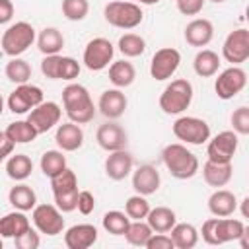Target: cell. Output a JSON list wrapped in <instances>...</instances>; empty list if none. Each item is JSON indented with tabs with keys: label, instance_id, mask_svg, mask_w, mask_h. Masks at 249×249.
<instances>
[{
	"label": "cell",
	"instance_id": "11a10c76",
	"mask_svg": "<svg viewBox=\"0 0 249 249\" xmlns=\"http://www.w3.org/2000/svg\"><path fill=\"white\" fill-rule=\"evenodd\" d=\"M2 109H4V99H2V95H0V115H2Z\"/></svg>",
	"mask_w": 249,
	"mask_h": 249
},
{
	"label": "cell",
	"instance_id": "4316f807",
	"mask_svg": "<svg viewBox=\"0 0 249 249\" xmlns=\"http://www.w3.org/2000/svg\"><path fill=\"white\" fill-rule=\"evenodd\" d=\"M8 200H10V204H12L16 210L27 212V210H33V208H35V204H37V195H35V191H33L29 185L19 183V185H16V187L10 189Z\"/></svg>",
	"mask_w": 249,
	"mask_h": 249
},
{
	"label": "cell",
	"instance_id": "7dc6e473",
	"mask_svg": "<svg viewBox=\"0 0 249 249\" xmlns=\"http://www.w3.org/2000/svg\"><path fill=\"white\" fill-rule=\"evenodd\" d=\"M173 241L167 233H152L150 239L146 241V249H173Z\"/></svg>",
	"mask_w": 249,
	"mask_h": 249
},
{
	"label": "cell",
	"instance_id": "680465c9",
	"mask_svg": "<svg viewBox=\"0 0 249 249\" xmlns=\"http://www.w3.org/2000/svg\"><path fill=\"white\" fill-rule=\"evenodd\" d=\"M175 2H177V0H175Z\"/></svg>",
	"mask_w": 249,
	"mask_h": 249
},
{
	"label": "cell",
	"instance_id": "30bf717a",
	"mask_svg": "<svg viewBox=\"0 0 249 249\" xmlns=\"http://www.w3.org/2000/svg\"><path fill=\"white\" fill-rule=\"evenodd\" d=\"M43 101V89L33 84H19L8 97V109L16 115H23Z\"/></svg>",
	"mask_w": 249,
	"mask_h": 249
},
{
	"label": "cell",
	"instance_id": "f1b7e54d",
	"mask_svg": "<svg viewBox=\"0 0 249 249\" xmlns=\"http://www.w3.org/2000/svg\"><path fill=\"white\" fill-rule=\"evenodd\" d=\"M37 47L45 56L58 54L64 47V37L56 27H45V29H41V33L37 37Z\"/></svg>",
	"mask_w": 249,
	"mask_h": 249
},
{
	"label": "cell",
	"instance_id": "6da1fadb",
	"mask_svg": "<svg viewBox=\"0 0 249 249\" xmlns=\"http://www.w3.org/2000/svg\"><path fill=\"white\" fill-rule=\"evenodd\" d=\"M62 105L68 119L76 124H86L95 117V105L89 91L82 84H68L62 89Z\"/></svg>",
	"mask_w": 249,
	"mask_h": 249
},
{
	"label": "cell",
	"instance_id": "83f0119b",
	"mask_svg": "<svg viewBox=\"0 0 249 249\" xmlns=\"http://www.w3.org/2000/svg\"><path fill=\"white\" fill-rule=\"evenodd\" d=\"M169 231H171L169 237L177 249H193L198 243V231L193 224H187V222L175 224Z\"/></svg>",
	"mask_w": 249,
	"mask_h": 249
},
{
	"label": "cell",
	"instance_id": "e575fe53",
	"mask_svg": "<svg viewBox=\"0 0 249 249\" xmlns=\"http://www.w3.org/2000/svg\"><path fill=\"white\" fill-rule=\"evenodd\" d=\"M152 228L148 226V222H142V220H130L126 231H124V239L134 245V247H146V241L150 239L152 235Z\"/></svg>",
	"mask_w": 249,
	"mask_h": 249
},
{
	"label": "cell",
	"instance_id": "2e32d148",
	"mask_svg": "<svg viewBox=\"0 0 249 249\" xmlns=\"http://www.w3.org/2000/svg\"><path fill=\"white\" fill-rule=\"evenodd\" d=\"M132 165H134V158L130 152H126L124 148L115 150V152H109L105 160V173L113 181H123L132 173Z\"/></svg>",
	"mask_w": 249,
	"mask_h": 249
},
{
	"label": "cell",
	"instance_id": "c3c4849f",
	"mask_svg": "<svg viewBox=\"0 0 249 249\" xmlns=\"http://www.w3.org/2000/svg\"><path fill=\"white\" fill-rule=\"evenodd\" d=\"M84 216H88V214H91L93 212V208H95V196H93V193H89V191H80L78 193V206H76Z\"/></svg>",
	"mask_w": 249,
	"mask_h": 249
},
{
	"label": "cell",
	"instance_id": "484cf974",
	"mask_svg": "<svg viewBox=\"0 0 249 249\" xmlns=\"http://www.w3.org/2000/svg\"><path fill=\"white\" fill-rule=\"evenodd\" d=\"M214 230H216V241L218 245L228 243V241H235L241 237V233L245 231V224L241 220H233V218H218L214 222Z\"/></svg>",
	"mask_w": 249,
	"mask_h": 249
},
{
	"label": "cell",
	"instance_id": "681fc988",
	"mask_svg": "<svg viewBox=\"0 0 249 249\" xmlns=\"http://www.w3.org/2000/svg\"><path fill=\"white\" fill-rule=\"evenodd\" d=\"M204 8V0H177V10L183 16H196Z\"/></svg>",
	"mask_w": 249,
	"mask_h": 249
},
{
	"label": "cell",
	"instance_id": "b9f144b4",
	"mask_svg": "<svg viewBox=\"0 0 249 249\" xmlns=\"http://www.w3.org/2000/svg\"><path fill=\"white\" fill-rule=\"evenodd\" d=\"M80 76V64L76 58L72 56H60V64H58V80H66L72 82Z\"/></svg>",
	"mask_w": 249,
	"mask_h": 249
},
{
	"label": "cell",
	"instance_id": "ee69618b",
	"mask_svg": "<svg viewBox=\"0 0 249 249\" xmlns=\"http://www.w3.org/2000/svg\"><path fill=\"white\" fill-rule=\"evenodd\" d=\"M78 189L76 191H68V193H60V195H54V206L60 210V212H72L76 210L78 206Z\"/></svg>",
	"mask_w": 249,
	"mask_h": 249
},
{
	"label": "cell",
	"instance_id": "bcb514c9",
	"mask_svg": "<svg viewBox=\"0 0 249 249\" xmlns=\"http://www.w3.org/2000/svg\"><path fill=\"white\" fill-rule=\"evenodd\" d=\"M14 243H16L18 249H37L39 243H41V239H39V233L29 228V230L23 231L21 235L14 237Z\"/></svg>",
	"mask_w": 249,
	"mask_h": 249
},
{
	"label": "cell",
	"instance_id": "4fadbf2b",
	"mask_svg": "<svg viewBox=\"0 0 249 249\" xmlns=\"http://www.w3.org/2000/svg\"><path fill=\"white\" fill-rule=\"evenodd\" d=\"M62 115V109L54 101H41L37 107H33L27 115V123L37 130V134H43L51 130L54 124H58Z\"/></svg>",
	"mask_w": 249,
	"mask_h": 249
},
{
	"label": "cell",
	"instance_id": "9f6ffc18",
	"mask_svg": "<svg viewBox=\"0 0 249 249\" xmlns=\"http://www.w3.org/2000/svg\"><path fill=\"white\" fill-rule=\"evenodd\" d=\"M210 2H214V4H222V2H226V0H210Z\"/></svg>",
	"mask_w": 249,
	"mask_h": 249
},
{
	"label": "cell",
	"instance_id": "7bdbcfd3",
	"mask_svg": "<svg viewBox=\"0 0 249 249\" xmlns=\"http://www.w3.org/2000/svg\"><path fill=\"white\" fill-rule=\"evenodd\" d=\"M231 126L235 134H249V107L241 105L231 113Z\"/></svg>",
	"mask_w": 249,
	"mask_h": 249
},
{
	"label": "cell",
	"instance_id": "ffe728a7",
	"mask_svg": "<svg viewBox=\"0 0 249 249\" xmlns=\"http://www.w3.org/2000/svg\"><path fill=\"white\" fill-rule=\"evenodd\" d=\"M214 37V25L210 19L196 18L185 27V41L191 47H206Z\"/></svg>",
	"mask_w": 249,
	"mask_h": 249
},
{
	"label": "cell",
	"instance_id": "7402d4cb",
	"mask_svg": "<svg viewBox=\"0 0 249 249\" xmlns=\"http://www.w3.org/2000/svg\"><path fill=\"white\" fill-rule=\"evenodd\" d=\"M235 208H237V198L228 189H218L208 198V210L212 216L226 218V216H231L235 212Z\"/></svg>",
	"mask_w": 249,
	"mask_h": 249
},
{
	"label": "cell",
	"instance_id": "277c9868",
	"mask_svg": "<svg viewBox=\"0 0 249 249\" xmlns=\"http://www.w3.org/2000/svg\"><path fill=\"white\" fill-rule=\"evenodd\" d=\"M103 16L109 25L119 29H134L136 25L142 23V18H144L136 2H123V0L109 2L103 10Z\"/></svg>",
	"mask_w": 249,
	"mask_h": 249
},
{
	"label": "cell",
	"instance_id": "f35d334b",
	"mask_svg": "<svg viewBox=\"0 0 249 249\" xmlns=\"http://www.w3.org/2000/svg\"><path fill=\"white\" fill-rule=\"evenodd\" d=\"M51 189H53V195L76 191V189H78V177H76V173H74L72 169L64 167L58 175L51 177Z\"/></svg>",
	"mask_w": 249,
	"mask_h": 249
},
{
	"label": "cell",
	"instance_id": "1f68e13d",
	"mask_svg": "<svg viewBox=\"0 0 249 249\" xmlns=\"http://www.w3.org/2000/svg\"><path fill=\"white\" fill-rule=\"evenodd\" d=\"M31 171H33V161H31L29 156H25V154L12 156L10 154V158L6 161V173H8L10 179H14V181H25L31 175Z\"/></svg>",
	"mask_w": 249,
	"mask_h": 249
},
{
	"label": "cell",
	"instance_id": "5bb4252c",
	"mask_svg": "<svg viewBox=\"0 0 249 249\" xmlns=\"http://www.w3.org/2000/svg\"><path fill=\"white\" fill-rule=\"evenodd\" d=\"M222 54L228 62H231L233 66L245 62L249 58V31L247 29H233L224 45H222Z\"/></svg>",
	"mask_w": 249,
	"mask_h": 249
},
{
	"label": "cell",
	"instance_id": "6f0895ef",
	"mask_svg": "<svg viewBox=\"0 0 249 249\" xmlns=\"http://www.w3.org/2000/svg\"><path fill=\"white\" fill-rule=\"evenodd\" d=\"M0 249H2V235H0Z\"/></svg>",
	"mask_w": 249,
	"mask_h": 249
},
{
	"label": "cell",
	"instance_id": "836d02e7",
	"mask_svg": "<svg viewBox=\"0 0 249 249\" xmlns=\"http://www.w3.org/2000/svg\"><path fill=\"white\" fill-rule=\"evenodd\" d=\"M41 171L51 179L54 175H58L64 167H66V156L62 154V150H47L41 156Z\"/></svg>",
	"mask_w": 249,
	"mask_h": 249
},
{
	"label": "cell",
	"instance_id": "f546056e",
	"mask_svg": "<svg viewBox=\"0 0 249 249\" xmlns=\"http://www.w3.org/2000/svg\"><path fill=\"white\" fill-rule=\"evenodd\" d=\"M193 68L200 78H210L220 68V56L210 49H202L196 53V56L193 60Z\"/></svg>",
	"mask_w": 249,
	"mask_h": 249
},
{
	"label": "cell",
	"instance_id": "3957f363",
	"mask_svg": "<svg viewBox=\"0 0 249 249\" xmlns=\"http://www.w3.org/2000/svg\"><path fill=\"white\" fill-rule=\"evenodd\" d=\"M193 101V84L185 78L171 80L160 95V109L165 115H181Z\"/></svg>",
	"mask_w": 249,
	"mask_h": 249
},
{
	"label": "cell",
	"instance_id": "f907efd6",
	"mask_svg": "<svg viewBox=\"0 0 249 249\" xmlns=\"http://www.w3.org/2000/svg\"><path fill=\"white\" fill-rule=\"evenodd\" d=\"M14 18V4L12 0H0V25L8 23Z\"/></svg>",
	"mask_w": 249,
	"mask_h": 249
},
{
	"label": "cell",
	"instance_id": "ba28073f",
	"mask_svg": "<svg viewBox=\"0 0 249 249\" xmlns=\"http://www.w3.org/2000/svg\"><path fill=\"white\" fill-rule=\"evenodd\" d=\"M239 134H235L233 130H222L218 132L206 146V156L210 161H218V163H231L235 150H237V140Z\"/></svg>",
	"mask_w": 249,
	"mask_h": 249
},
{
	"label": "cell",
	"instance_id": "7c38bea8",
	"mask_svg": "<svg viewBox=\"0 0 249 249\" xmlns=\"http://www.w3.org/2000/svg\"><path fill=\"white\" fill-rule=\"evenodd\" d=\"M245 84H247L245 70L239 68V66H230V68H226L224 72L218 74L214 89H216V95L220 99H231L245 88Z\"/></svg>",
	"mask_w": 249,
	"mask_h": 249
},
{
	"label": "cell",
	"instance_id": "60d3db41",
	"mask_svg": "<svg viewBox=\"0 0 249 249\" xmlns=\"http://www.w3.org/2000/svg\"><path fill=\"white\" fill-rule=\"evenodd\" d=\"M89 12L88 0H62V14L70 21H82Z\"/></svg>",
	"mask_w": 249,
	"mask_h": 249
},
{
	"label": "cell",
	"instance_id": "9a60e30c",
	"mask_svg": "<svg viewBox=\"0 0 249 249\" xmlns=\"http://www.w3.org/2000/svg\"><path fill=\"white\" fill-rule=\"evenodd\" d=\"M95 140L99 144V148H103L105 152H115V150H123L128 144V134L126 130L115 123V121H107L103 123L97 132H95Z\"/></svg>",
	"mask_w": 249,
	"mask_h": 249
},
{
	"label": "cell",
	"instance_id": "f6af8a7d",
	"mask_svg": "<svg viewBox=\"0 0 249 249\" xmlns=\"http://www.w3.org/2000/svg\"><path fill=\"white\" fill-rule=\"evenodd\" d=\"M58 64H60V54H47L41 60V72L49 80H58Z\"/></svg>",
	"mask_w": 249,
	"mask_h": 249
},
{
	"label": "cell",
	"instance_id": "816d5d0a",
	"mask_svg": "<svg viewBox=\"0 0 249 249\" xmlns=\"http://www.w3.org/2000/svg\"><path fill=\"white\" fill-rule=\"evenodd\" d=\"M14 146H16V144H14V142H12V140H10V138L0 130V163H2L10 154H12Z\"/></svg>",
	"mask_w": 249,
	"mask_h": 249
},
{
	"label": "cell",
	"instance_id": "d6a6232c",
	"mask_svg": "<svg viewBox=\"0 0 249 249\" xmlns=\"http://www.w3.org/2000/svg\"><path fill=\"white\" fill-rule=\"evenodd\" d=\"M4 134H6L14 144H27V142H33V140L37 138V130H35L27 121L10 123L8 128L4 130Z\"/></svg>",
	"mask_w": 249,
	"mask_h": 249
},
{
	"label": "cell",
	"instance_id": "9c48e42d",
	"mask_svg": "<svg viewBox=\"0 0 249 249\" xmlns=\"http://www.w3.org/2000/svg\"><path fill=\"white\" fill-rule=\"evenodd\" d=\"M31 218L35 228L45 235H58L64 230L62 212L54 204H35Z\"/></svg>",
	"mask_w": 249,
	"mask_h": 249
},
{
	"label": "cell",
	"instance_id": "ab89813d",
	"mask_svg": "<svg viewBox=\"0 0 249 249\" xmlns=\"http://www.w3.org/2000/svg\"><path fill=\"white\" fill-rule=\"evenodd\" d=\"M150 212V202L146 200V196L142 195H132L126 198L124 202V214L130 218V220H144Z\"/></svg>",
	"mask_w": 249,
	"mask_h": 249
},
{
	"label": "cell",
	"instance_id": "db71d44e",
	"mask_svg": "<svg viewBox=\"0 0 249 249\" xmlns=\"http://www.w3.org/2000/svg\"><path fill=\"white\" fill-rule=\"evenodd\" d=\"M138 4H146V6H152V4H158L160 0H136Z\"/></svg>",
	"mask_w": 249,
	"mask_h": 249
},
{
	"label": "cell",
	"instance_id": "8d00e7d4",
	"mask_svg": "<svg viewBox=\"0 0 249 249\" xmlns=\"http://www.w3.org/2000/svg\"><path fill=\"white\" fill-rule=\"evenodd\" d=\"M6 78L14 84H27V80L31 78V66L27 60L19 58V56H12V60L6 64Z\"/></svg>",
	"mask_w": 249,
	"mask_h": 249
},
{
	"label": "cell",
	"instance_id": "8fae6325",
	"mask_svg": "<svg viewBox=\"0 0 249 249\" xmlns=\"http://www.w3.org/2000/svg\"><path fill=\"white\" fill-rule=\"evenodd\" d=\"M179 62H181L179 51L173 49V47H163V49L154 53L152 62H150V74L158 82L167 80V78H171L177 72Z\"/></svg>",
	"mask_w": 249,
	"mask_h": 249
},
{
	"label": "cell",
	"instance_id": "f5cc1de1",
	"mask_svg": "<svg viewBox=\"0 0 249 249\" xmlns=\"http://www.w3.org/2000/svg\"><path fill=\"white\" fill-rule=\"evenodd\" d=\"M247 204H249V198L245 196V198L241 200V206H243V208H241V212H243V218H247V216H249V214H247Z\"/></svg>",
	"mask_w": 249,
	"mask_h": 249
},
{
	"label": "cell",
	"instance_id": "5b68a950",
	"mask_svg": "<svg viewBox=\"0 0 249 249\" xmlns=\"http://www.w3.org/2000/svg\"><path fill=\"white\" fill-rule=\"evenodd\" d=\"M33 41H35V29L27 21H16L0 37L2 51L8 56H19V54H23L33 45Z\"/></svg>",
	"mask_w": 249,
	"mask_h": 249
},
{
	"label": "cell",
	"instance_id": "603a6c76",
	"mask_svg": "<svg viewBox=\"0 0 249 249\" xmlns=\"http://www.w3.org/2000/svg\"><path fill=\"white\" fill-rule=\"evenodd\" d=\"M31 228L29 224V218L25 216V212L21 210H14V212H8L6 216L0 218V235L2 237H18L21 235L23 231H27Z\"/></svg>",
	"mask_w": 249,
	"mask_h": 249
},
{
	"label": "cell",
	"instance_id": "d590c367",
	"mask_svg": "<svg viewBox=\"0 0 249 249\" xmlns=\"http://www.w3.org/2000/svg\"><path fill=\"white\" fill-rule=\"evenodd\" d=\"M101 224H103V230L107 233H111V235H124V231H126V228L130 224V218L124 212H121V210H109V212L103 214Z\"/></svg>",
	"mask_w": 249,
	"mask_h": 249
},
{
	"label": "cell",
	"instance_id": "74e56055",
	"mask_svg": "<svg viewBox=\"0 0 249 249\" xmlns=\"http://www.w3.org/2000/svg\"><path fill=\"white\" fill-rule=\"evenodd\" d=\"M119 51L128 56V58H134V56H140L144 51H146V41L144 37L136 35V33H124L121 39H119Z\"/></svg>",
	"mask_w": 249,
	"mask_h": 249
},
{
	"label": "cell",
	"instance_id": "d4e9b609",
	"mask_svg": "<svg viewBox=\"0 0 249 249\" xmlns=\"http://www.w3.org/2000/svg\"><path fill=\"white\" fill-rule=\"evenodd\" d=\"M146 222L152 228V231H156V233H167L177 224V216L167 206H156V208H150V212L146 216Z\"/></svg>",
	"mask_w": 249,
	"mask_h": 249
},
{
	"label": "cell",
	"instance_id": "7a4b0ae2",
	"mask_svg": "<svg viewBox=\"0 0 249 249\" xmlns=\"http://www.w3.org/2000/svg\"><path fill=\"white\" fill-rule=\"evenodd\" d=\"M161 161L175 179H191L198 171V158L183 144H167L161 150Z\"/></svg>",
	"mask_w": 249,
	"mask_h": 249
},
{
	"label": "cell",
	"instance_id": "52a82bcc",
	"mask_svg": "<svg viewBox=\"0 0 249 249\" xmlns=\"http://www.w3.org/2000/svg\"><path fill=\"white\" fill-rule=\"evenodd\" d=\"M113 54H115L113 43L105 37H95L84 49V64L88 70L99 72L109 66V62L113 60Z\"/></svg>",
	"mask_w": 249,
	"mask_h": 249
},
{
	"label": "cell",
	"instance_id": "cb8c5ba5",
	"mask_svg": "<svg viewBox=\"0 0 249 249\" xmlns=\"http://www.w3.org/2000/svg\"><path fill=\"white\" fill-rule=\"evenodd\" d=\"M233 175L231 163H218V161H210L206 160V163L202 165V177L210 187H224L230 183Z\"/></svg>",
	"mask_w": 249,
	"mask_h": 249
},
{
	"label": "cell",
	"instance_id": "4dcf8cb0",
	"mask_svg": "<svg viewBox=\"0 0 249 249\" xmlns=\"http://www.w3.org/2000/svg\"><path fill=\"white\" fill-rule=\"evenodd\" d=\"M136 78V70L128 60H117L109 66V80L115 88H128Z\"/></svg>",
	"mask_w": 249,
	"mask_h": 249
},
{
	"label": "cell",
	"instance_id": "e0dca14e",
	"mask_svg": "<svg viewBox=\"0 0 249 249\" xmlns=\"http://www.w3.org/2000/svg\"><path fill=\"white\" fill-rule=\"evenodd\" d=\"M126 105H128L126 95H124L119 88H115V89H105V91L99 95L97 109H99V113H101L105 119L115 121V119H119V117L124 115Z\"/></svg>",
	"mask_w": 249,
	"mask_h": 249
},
{
	"label": "cell",
	"instance_id": "8992f818",
	"mask_svg": "<svg viewBox=\"0 0 249 249\" xmlns=\"http://www.w3.org/2000/svg\"><path fill=\"white\" fill-rule=\"evenodd\" d=\"M173 134L185 144L200 146L210 140V124L198 117H179L173 123Z\"/></svg>",
	"mask_w": 249,
	"mask_h": 249
},
{
	"label": "cell",
	"instance_id": "ac0fdd59",
	"mask_svg": "<svg viewBox=\"0 0 249 249\" xmlns=\"http://www.w3.org/2000/svg\"><path fill=\"white\" fill-rule=\"evenodd\" d=\"M160 183H161L160 171L150 163H144L136 171H132V189L142 196L154 195L160 189Z\"/></svg>",
	"mask_w": 249,
	"mask_h": 249
},
{
	"label": "cell",
	"instance_id": "d6986e66",
	"mask_svg": "<svg viewBox=\"0 0 249 249\" xmlns=\"http://www.w3.org/2000/svg\"><path fill=\"white\" fill-rule=\"evenodd\" d=\"M97 241V228L91 224H76L66 230L64 245L68 249H88Z\"/></svg>",
	"mask_w": 249,
	"mask_h": 249
},
{
	"label": "cell",
	"instance_id": "44dd1931",
	"mask_svg": "<svg viewBox=\"0 0 249 249\" xmlns=\"http://www.w3.org/2000/svg\"><path fill=\"white\" fill-rule=\"evenodd\" d=\"M54 140L62 152H76L84 144V130L80 124L70 121V123H64L56 128Z\"/></svg>",
	"mask_w": 249,
	"mask_h": 249
}]
</instances>
